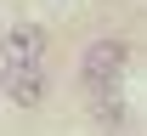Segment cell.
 <instances>
[{"label":"cell","mask_w":147,"mask_h":136,"mask_svg":"<svg viewBox=\"0 0 147 136\" xmlns=\"http://www.w3.org/2000/svg\"><path fill=\"white\" fill-rule=\"evenodd\" d=\"M125 62H130V45L125 40H91L85 51H79V85H113V79H125Z\"/></svg>","instance_id":"1"},{"label":"cell","mask_w":147,"mask_h":136,"mask_svg":"<svg viewBox=\"0 0 147 136\" xmlns=\"http://www.w3.org/2000/svg\"><path fill=\"white\" fill-rule=\"evenodd\" d=\"M0 51H6V68H40L45 62V28L40 23H11Z\"/></svg>","instance_id":"2"},{"label":"cell","mask_w":147,"mask_h":136,"mask_svg":"<svg viewBox=\"0 0 147 136\" xmlns=\"http://www.w3.org/2000/svg\"><path fill=\"white\" fill-rule=\"evenodd\" d=\"M6 97H11V108H40V102L51 97L45 62L40 68H6Z\"/></svg>","instance_id":"3"},{"label":"cell","mask_w":147,"mask_h":136,"mask_svg":"<svg viewBox=\"0 0 147 136\" xmlns=\"http://www.w3.org/2000/svg\"><path fill=\"white\" fill-rule=\"evenodd\" d=\"M85 108H91L96 125L119 131V125H125V91H119V79H113V85H85Z\"/></svg>","instance_id":"4"},{"label":"cell","mask_w":147,"mask_h":136,"mask_svg":"<svg viewBox=\"0 0 147 136\" xmlns=\"http://www.w3.org/2000/svg\"><path fill=\"white\" fill-rule=\"evenodd\" d=\"M142 6H147V0H142Z\"/></svg>","instance_id":"5"}]
</instances>
